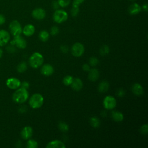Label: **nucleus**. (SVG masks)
Returning <instances> with one entry per match:
<instances>
[{"mask_svg": "<svg viewBox=\"0 0 148 148\" xmlns=\"http://www.w3.org/2000/svg\"><path fill=\"white\" fill-rule=\"evenodd\" d=\"M29 94L27 89L23 87L18 88L13 94V100L18 103H21L25 102L28 98Z\"/></svg>", "mask_w": 148, "mask_h": 148, "instance_id": "obj_1", "label": "nucleus"}, {"mask_svg": "<svg viewBox=\"0 0 148 148\" xmlns=\"http://www.w3.org/2000/svg\"><path fill=\"white\" fill-rule=\"evenodd\" d=\"M44 61L43 56L39 53L35 52L33 53L29 59V63L33 68H38L40 66Z\"/></svg>", "mask_w": 148, "mask_h": 148, "instance_id": "obj_2", "label": "nucleus"}, {"mask_svg": "<svg viewBox=\"0 0 148 148\" xmlns=\"http://www.w3.org/2000/svg\"><path fill=\"white\" fill-rule=\"evenodd\" d=\"M44 102L43 96L38 93L33 94L29 98V104L33 109H38L40 108Z\"/></svg>", "mask_w": 148, "mask_h": 148, "instance_id": "obj_3", "label": "nucleus"}, {"mask_svg": "<svg viewBox=\"0 0 148 148\" xmlns=\"http://www.w3.org/2000/svg\"><path fill=\"white\" fill-rule=\"evenodd\" d=\"M68 13L64 10L57 9L54 12L53 18V20L57 23H62L68 19Z\"/></svg>", "mask_w": 148, "mask_h": 148, "instance_id": "obj_4", "label": "nucleus"}, {"mask_svg": "<svg viewBox=\"0 0 148 148\" xmlns=\"http://www.w3.org/2000/svg\"><path fill=\"white\" fill-rule=\"evenodd\" d=\"M9 29L14 36L20 35L21 34L23 30L20 23L16 20L10 22L9 24Z\"/></svg>", "mask_w": 148, "mask_h": 148, "instance_id": "obj_5", "label": "nucleus"}, {"mask_svg": "<svg viewBox=\"0 0 148 148\" xmlns=\"http://www.w3.org/2000/svg\"><path fill=\"white\" fill-rule=\"evenodd\" d=\"M84 51V47L83 45L77 42L73 44L71 48V52L73 56L76 57H81Z\"/></svg>", "mask_w": 148, "mask_h": 148, "instance_id": "obj_6", "label": "nucleus"}, {"mask_svg": "<svg viewBox=\"0 0 148 148\" xmlns=\"http://www.w3.org/2000/svg\"><path fill=\"white\" fill-rule=\"evenodd\" d=\"M103 105L104 108L108 110L113 109L116 105V100L113 97L108 95L103 101Z\"/></svg>", "mask_w": 148, "mask_h": 148, "instance_id": "obj_7", "label": "nucleus"}, {"mask_svg": "<svg viewBox=\"0 0 148 148\" xmlns=\"http://www.w3.org/2000/svg\"><path fill=\"white\" fill-rule=\"evenodd\" d=\"M10 44L12 45H16L17 47L20 49H24L27 46L26 40L20 35L14 36V39L11 41Z\"/></svg>", "mask_w": 148, "mask_h": 148, "instance_id": "obj_8", "label": "nucleus"}, {"mask_svg": "<svg viewBox=\"0 0 148 148\" xmlns=\"http://www.w3.org/2000/svg\"><path fill=\"white\" fill-rule=\"evenodd\" d=\"M6 86L10 89L15 90L17 89L21 86L20 81L15 77L9 78L6 82Z\"/></svg>", "mask_w": 148, "mask_h": 148, "instance_id": "obj_9", "label": "nucleus"}, {"mask_svg": "<svg viewBox=\"0 0 148 148\" xmlns=\"http://www.w3.org/2000/svg\"><path fill=\"white\" fill-rule=\"evenodd\" d=\"M32 16L36 20H42L46 16V12L43 9L38 8L34 9L32 12Z\"/></svg>", "mask_w": 148, "mask_h": 148, "instance_id": "obj_10", "label": "nucleus"}, {"mask_svg": "<svg viewBox=\"0 0 148 148\" xmlns=\"http://www.w3.org/2000/svg\"><path fill=\"white\" fill-rule=\"evenodd\" d=\"M10 39V35L9 32L5 30H0V46H2L7 44Z\"/></svg>", "mask_w": 148, "mask_h": 148, "instance_id": "obj_11", "label": "nucleus"}, {"mask_svg": "<svg viewBox=\"0 0 148 148\" xmlns=\"http://www.w3.org/2000/svg\"><path fill=\"white\" fill-rule=\"evenodd\" d=\"M40 72L42 75L48 76L51 75L54 72V68L50 64H47L43 65L40 69Z\"/></svg>", "mask_w": 148, "mask_h": 148, "instance_id": "obj_12", "label": "nucleus"}, {"mask_svg": "<svg viewBox=\"0 0 148 148\" xmlns=\"http://www.w3.org/2000/svg\"><path fill=\"white\" fill-rule=\"evenodd\" d=\"M141 10L140 6L136 3H132L128 8V12L131 15L137 14L140 12Z\"/></svg>", "mask_w": 148, "mask_h": 148, "instance_id": "obj_13", "label": "nucleus"}, {"mask_svg": "<svg viewBox=\"0 0 148 148\" xmlns=\"http://www.w3.org/2000/svg\"><path fill=\"white\" fill-rule=\"evenodd\" d=\"M33 133V130L32 128L31 127L27 126L25 127L21 132V136L24 139H29Z\"/></svg>", "mask_w": 148, "mask_h": 148, "instance_id": "obj_14", "label": "nucleus"}, {"mask_svg": "<svg viewBox=\"0 0 148 148\" xmlns=\"http://www.w3.org/2000/svg\"><path fill=\"white\" fill-rule=\"evenodd\" d=\"M47 148H65L64 143L59 140H54L47 143L46 146Z\"/></svg>", "mask_w": 148, "mask_h": 148, "instance_id": "obj_15", "label": "nucleus"}, {"mask_svg": "<svg viewBox=\"0 0 148 148\" xmlns=\"http://www.w3.org/2000/svg\"><path fill=\"white\" fill-rule=\"evenodd\" d=\"M35 27L32 24H27L26 25L22 30V32H23L24 35L27 36H32L34 32H35Z\"/></svg>", "mask_w": 148, "mask_h": 148, "instance_id": "obj_16", "label": "nucleus"}, {"mask_svg": "<svg viewBox=\"0 0 148 148\" xmlns=\"http://www.w3.org/2000/svg\"><path fill=\"white\" fill-rule=\"evenodd\" d=\"M132 92L138 96H140L143 94V88L142 86L139 83H135L131 87Z\"/></svg>", "mask_w": 148, "mask_h": 148, "instance_id": "obj_17", "label": "nucleus"}, {"mask_svg": "<svg viewBox=\"0 0 148 148\" xmlns=\"http://www.w3.org/2000/svg\"><path fill=\"white\" fill-rule=\"evenodd\" d=\"M71 86L73 90L75 91H79L83 87V82L79 78H75L73 79Z\"/></svg>", "mask_w": 148, "mask_h": 148, "instance_id": "obj_18", "label": "nucleus"}, {"mask_svg": "<svg viewBox=\"0 0 148 148\" xmlns=\"http://www.w3.org/2000/svg\"><path fill=\"white\" fill-rule=\"evenodd\" d=\"M99 76V73L98 69L95 68L90 69L88 75V78L92 82H95L98 79Z\"/></svg>", "mask_w": 148, "mask_h": 148, "instance_id": "obj_19", "label": "nucleus"}, {"mask_svg": "<svg viewBox=\"0 0 148 148\" xmlns=\"http://www.w3.org/2000/svg\"><path fill=\"white\" fill-rule=\"evenodd\" d=\"M112 117L116 122L122 121L124 119V116L122 113L119 111H113L112 112Z\"/></svg>", "mask_w": 148, "mask_h": 148, "instance_id": "obj_20", "label": "nucleus"}, {"mask_svg": "<svg viewBox=\"0 0 148 148\" xmlns=\"http://www.w3.org/2000/svg\"><path fill=\"white\" fill-rule=\"evenodd\" d=\"M109 87V84L107 81H102L101 82L98 87V90L100 92H105L107 91Z\"/></svg>", "mask_w": 148, "mask_h": 148, "instance_id": "obj_21", "label": "nucleus"}, {"mask_svg": "<svg viewBox=\"0 0 148 148\" xmlns=\"http://www.w3.org/2000/svg\"><path fill=\"white\" fill-rule=\"evenodd\" d=\"M39 38L42 42H46L49 38V34L45 30L41 31L39 34Z\"/></svg>", "mask_w": 148, "mask_h": 148, "instance_id": "obj_22", "label": "nucleus"}, {"mask_svg": "<svg viewBox=\"0 0 148 148\" xmlns=\"http://www.w3.org/2000/svg\"><path fill=\"white\" fill-rule=\"evenodd\" d=\"M90 123L94 128H97L100 125V121L97 117H92L90 119Z\"/></svg>", "mask_w": 148, "mask_h": 148, "instance_id": "obj_23", "label": "nucleus"}, {"mask_svg": "<svg viewBox=\"0 0 148 148\" xmlns=\"http://www.w3.org/2000/svg\"><path fill=\"white\" fill-rule=\"evenodd\" d=\"M27 65L26 62H22L20 63L18 65L17 68V71L20 73L25 72L27 70Z\"/></svg>", "mask_w": 148, "mask_h": 148, "instance_id": "obj_24", "label": "nucleus"}, {"mask_svg": "<svg viewBox=\"0 0 148 148\" xmlns=\"http://www.w3.org/2000/svg\"><path fill=\"white\" fill-rule=\"evenodd\" d=\"M73 80V77L72 76L70 75H67L65 76L63 79V83L65 86H69L71 84Z\"/></svg>", "mask_w": 148, "mask_h": 148, "instance_id": "obj_25", "label": "nucleus"}, {"mask_svg": "<svg viewBox=\"0 0 148 148\" xmlns=\"http://www.w3.org/2000/svg\"><path fill=\"white\" fill-rule=\"evenodd\" d=\"M109 52V47L107 45H103L102 46L99 50V53L101 56H106L107 55Z\"/></svg>", "mask_w": 148, "mask_h": 148, "instance_id": "obj_26", "label": "nucleus"}, {"mask_svg": "<svg viewBox=\"0 0 148 148\" xmlns=\"http://www.w3.org/2000/svg\"><path fill=\"white\" fill-rule=\"evenodd\" d=\"M27 147L28 148H36L38 147V142L33 139H29L27 143Z\"/></svg>", "mask_w": 148, "mask_h": 148, "instance_id": "obj_27", "label": "nucleus"}, {"mask_svg": "<svg viewBox=\"0 0 148 148\" xmlns=\"http://www.w3.org/2000/svg\"><path fill=\"white\" fill-rule=\"evenodd\" d=\"M58 128L62 132H66L69 130L68 125L64 122H60L58 124Z\"/></svg>", "mask_w": 148, "mask_h": 148, "instance_id": "obj_28", "label": "nucleus"}, {"mask_svg": "<svg viewBox=\"0 0 148 148\" xmlns=\"http://www.w3.org/2000/svg\"><path fill=\"white\" fill-rule=\"evenodd\" d=\"M57 1L60 6L62 8H65L68 6L71 2V0H58Z\"/></svg>", "mask_w": 148, "mask_h": 148, "instance_id": "obj_29", "label": "nucleus"}, {"mask_svg": "<svg viewBox=\"0 0 148 148\" xmlns=\"http://www.w3.org/2000/svg\"><path fill=\"white\" fill-rule=\"evenodd\" d=\"M99 63V61L98 58H97L95 57H91L89 59V64L92 66H96Z\"/></svg>", "mask_w": 148, "mask_h": 148, "instance_id": "obj_30", "label": "nucleus"}, {"mask_svg": "<svg viewBox=\"0 0 148 148\" xmlns=\"http://www.w3.org/2000/svg\"><path fill=\"white\" fill-rule=\"evenodd\" d=\"M79 13V6H72V9H71V15L73 17H76Z\"/></svg>", "mask_w": 148, "mask_h": 148, "instance_id": "obj_31", "label": "nucleus"}, {"mask_svg": "<svg viewBox=\"0 0 148 148\" xmlns=\"http://www.w3.org/2000/svg\"><path fill=\"white\" fill-rule=\"evenodd\" d=\"M140 132L143 135H146L148 132V125L147 124H145L143 125L140 128Z\"/></svg>", "mask_w": 148, "mask_h": 148, "instance_id": "obj_32", "label": "nucleus"}, {"mask_svg": "<svg viewBox=\"0 0 148 148\" xmlns=\"http://www.w3.org/2000/svg\"><path fill=\"white\" fill-rule=\"evenodd\" d=\"M50 32H51V34L53 36L54 35H56L58 34L59 32V28L57 26H53L51 27V29H50Z\"/></svg>", "mask_w": 148, "mask_h": 148, "instance_id": "obj_33", "label": "nucleus"}, {"mask_svg": "<svg viewBox=\"0 0 148 148\" xmlns=\"http://www.w3.org/2000/svg\"><path fill=\"white\" fill-rule=\"evenodd\" d=\"M84 1V0H73V2L72 3V6H79L80 5L83 3Z\"/></svg>", "mask_w": 148, "mask_h": 148, "instance_id": "obj_34", "label": "nucleus"}, {"mask_svg": "<svg viewBox=\"0 0 148 148\" xmlns=\"http://www.w3.org/2000/svg\"><path fill=\"white\" fill-rule=\"evenodd\" d=\"M124 94H125V91H124V90L123 88H119L117 91V95L119 97H123L124 95Z\"/></svg>", "mask_w": 148, "mask_h": 148, "instance_id": "obj_35", "label": "nucleus"}, {"mask_svg": "<svg viewBox=\"0 0 148 148\" xmlns=\"http://www.w3.org/2000/svg\"><path fill=\"white\" fill-rule=\"evenodd\" d=\"M52 6H53V8L54 9H56V10L58 9V8L60 7V5H59V4L58 3V1H53V2H52Z\"/></svg>", "mask_w": 148, "mask_h": 148, "instance_id": "obj_36", "label": "nucleus"}, {"mask_svg": "<svg viewBox=\"0 0 148 148\" xmlns=\"http://www.w3.org/2000/svg\"><path fill=\"white\" fill-rule=\"evenodd\" d=\"M60 49H61V51L64 53H67L68 51V47L66 45H62V46H61Z\"/></svg>", "mask_w": 148, "mask_h": 148, "instance_id": "obj_37", "label": "nucleus"}, {"mask_svg": "<svg viewBox=\"0 0 148 148\" xmlns=\"http://www.w3.org/2000/svg\"><path fill=\"white\" fill-rule=\"evenodd\" d=\"M5 21L6 18L4 15L2 14H0V25L3 24L5 23Z\"/></svg>", "mask_w": 148, "mask_h": 148, "instance_id": "obj_38", "label": "nucleus"}, {"mask_svg": "<svg viewBox=\"0 0 148 148\" xmlns=\"http://www.w3.org/2000/svg\"><path fill=\"white\" fill-rule=\"evenodd\" d=\"M21 87L27 89V88H28L29 84V83L27 82H23L22 83H21Z\"/></svg>", "mask_w": 148, "mask_h": 148, "instance_id": "obj_39", "label": "nucleus"}, {"mask_svg": "<svg viewBox=\"0 0 148 148\" xmlns=\"http://www.w3.org/2000/svg\"><path fill=\"white\" fill-rule=\"evenodd\" d=\"M82 68L84 71H89L90 69V66L89 65H88L87 64H83V65L82 66Z\"/></svg>", "mask_w": 148, "mask_h": 148, "instance_id": "obj_40", "label": "nucleus"}, {"mask_svg": "<svg viewBox=\"0 0 148 148\" xmlns=\"http://www.w3.org/2000/svg\"><path fill=\"white\" fill-rule=\"evenodd\" d=\"M141 9H142V10H144L145 12H147V9H148L147 3H145V4L143 5V6L141 7Z\"/></svg>", "mask_w": 148, "mask_h": 148, "instance_id": "obj_41", "label": "nucleus"}, {"mask_svg": "<svg viewBox=\"0 0 148 148\" xmlns=\"http://www.w3.org/2000/svg\"><path fill=\"white\" fill-rule=\"evenodd\" d=\"M2 49H0V58L1 57V56H2Z\"/></svg>", "mask_w": 148, "mask_h": 148, "instance_id": "obj_42", "label": "nucleus"}, {"mask_svg": "<svg viewBox=\"0 0 148 148\" xmlns=\"http://www.w3.org/2000/svg\"><path fill=\"white\" fill-rule=\"evenodd\" d=\"M130 1H135V0H130Z\"/></svg>", "mask_w": 148, "mask_h": 148, "instance_id": "obj_43", "label": "nucleus"}]
</instances>
